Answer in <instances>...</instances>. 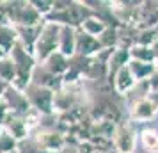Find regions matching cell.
Masks as SVG:
<instances>
[{"instance_id":"7402d4cb","label":"cell","mask_w":158,"mask_h":153,"mask_svg":"<svg viewBox=\"0 0 158 153\" xmlns=\"http://www.w3.org/2000/svg\"><path fill=\"white\" fill-rule=\"evenodd\" d=\"M148 84H149L151 93H155V91H158V64H156V70H155V73L151 75V79L148 80Z\"/></svg>"},{"instance_id":"ac0fdd59","label":"cell","mask_w":158,"mask_h":153,"mask_svg":"<svg viewBox=\"0 0 158 153\" xmlns=\"http://www.w3.org/2000/svg\"><path fill=\"white\" fill-rule=\"evenodd\" d=\"M130 57L133 61H144V62H156L155 53L151 46H144V45H135L130 48Z\"/></svg>"},{"instance_id":"44dd1931","label":"cell","mask_w":158,"mask_h":153,"mask_svg":"<svg viewBox=\"0 0 158 153\" xmlns=\"http://www.w3.org/2000/svg\"><path fill=\"white\" fill-rule=\"evenodd\" d=\"M9 23V15H7V6L6 2H0V25H7ZM11 25V23H9Z\"/></svg>"},{"instance_id":"3957f363","label":"cell","mask_w":158,"mask_h":153,"mask_svg":"<svg viewBox=\"0 0 158 153\" xmlns=\"http://www.w3.org/2000/svg\"><path fill=\"white\" fill-rule=\"evenodd\" d=\"M112 144H114L115 153H135L137 132L130 121L117 123L114 135H112Z\"/></svg>"},{"instance_id":"ba28073f","label":"cell","mask_w":158,"mask_h":153,"mask_svg":"<svg viewBox=\"0 0 158 153\" xmlns=\"http://www.w3.org/2000/svg\"><path fill=\"white\" fill-rule=\"evenodd\" d=\"M130 50L128 48H121V46H115L114 50L110 52V55H108V62H107V82H112L117 71L123 70L124 66H128L130 62Z\"/></svg>"},{"instance_id":"8992f818","label":"cell","mask_w":158,"mask_h":153,"mask_svg":"<svg viewBox=\"0 0 158 153\" xmlns=\"http://www.w3.org/2000/svg\"><path fill=\"white\" fill-rule=\"evenodd\" d=\"M2 100H4L6 105H7L9 112L27 114V112L32 109L30 103H29V100H27V96H25V93L20 91V89L13 87V86H9V87L6 89V93H4V96H2Z\"/></svg>"},{"instance_id":"cb8c5ba5","label":"cell","mask_w":158,"mask_h":153,"mask_svg":"<svg viewBox=\"0 0 158 153\" xmlns=\"http://www.w3.org/2000/svg\"><path fill=\"white\" fill-rule=\"evenodd\" d=\"M7 87H9V84H7V82H4L2 79H0V98L4 96V93H6V89H7Z\"/></svg>"},{"instance_id":"30bf717a","label":"cell","mask_w":158,"mask_h":153,"mask_svg":"<svg viewBox=\"0 0 158 153\" xmlns=\"http://www.w3.org/2000/svg\"><path fill=\"white\" fill-rule=\"evenodd\" d=\"M59 52L64 53L66 57H69V59L75 55V52H77V29H73V27H60Z\"/></svg>"},{"instance_id":"9a60e30c","label":"cell","mask_w":158,"mask_h":153,"mask_svg":"<svg viewBox=\"0 0 158 153\" xmlns=\"http://www.w3.org/2000/svg\"><path fill=\"white\" fill-rule=\"evenodd\" d=\"M0 79L4 82H7L9 86L16 79V66H15V62H13V59H11L9 53L0 57Z\"/></svg>"},{"instance_id":"d4e9b609","label":"cell","mask_w":158,"mask_h":153,"mask_svg":"<svg viewBox=\"0 0 158 153\" xmlns=\"http://www.w3.org/2000/svg\"><path fill=\"white\" fill-rule=\"evenodd\" d=\"M149 100L158 107V91H155V93H149Z\"/></svg>"},{"instance_id":"52a82bcc","label":"cell","mask_w":158,"mask_h":153,"mask_svg":"<svg viewBox=\"0 0 158 153\" xmlns=\"http://www.w3.org/2000/svg\"><path fill=\"white\" fill-rule=\"evenodd\" d=\"M100 52H103L98 37L89 36L84 30L77 29V52L75 55H82V57H94Z\"/></svg>"},{"instance_id":"d6986e66","label":"cell","mask_w":158,"mask_h":153,"mask_svg":"<svg viewBox=\"0 0 158 153\" xmlns=\"http://www.w3.org/2000/svg\"><path fill=\"white\" fill-rule=\"evenodd\" d=\"M158 41V30L156 27L151 29H139V36H137V45H144V46H153Z\"/></svg>"},{"instance_id":"484cf974","label":"cell","mask_w":158,"mask_h":153,"mask_svg":"<svg viewBox=\"0 0 158 153\" xmlns=\"http://www.w3.org/2000/svg\"><path fill=\"white\" fill-rule=\"evenodd\" d=\"M2 55H6V53H4V52H2V50H0V57H2Z\"/></svg>"},{"instance_id":"4316f807","label":"cell","mask_w":158,"mask_h":153,"mask_svg":"<svg viewBox=\"0 0 158 153\" xmlns=\"http://www.w3.org/2000/svg\"><path fill=\"white\" fill-rule=\"evenodd\" d=\"M13 153H20V151H18V150H16V151H13Z\"/></svg>"},{"instance_id":"603a6c76","label":"cell","mask_w":158,"mask_h":153,"mask_svg":"<svg viewBox=\"0 0 158 153\" xmlns=\"http://www.w3.org/2000/svg\"><path fill=\"white\" fill-rule=\"evenodd\" d=\"M9 114V109H7V105L4 103V100L0 98V126H2V123L6 121V117H7Z\"/></svg>"},{"instance_id":"277c9868","label":"cell","mask_w":158,"mask_h":153,"mask_svg":"<svg viewBox=\"0 0 158 153\" xmlns=\"http://www.w3.org/2000/svg\"><path fill=\"white\" fill-rule=\"evenodd\" d=\"M158 107L148 98H142V100H137L135 103H131L128 107V116L130 121H137V123H148L153 117L156 116Z\"/></svg>"},{"instance_id":"2e32d148","label":"cell","mask_w":158,"mask_h":153,"mask_svg":"<svg viewBox=\"0 0 158 153\" xmlns=\"http://www.w3.org/2000/svg\"><path fill=\"white\" fill-rule=\"evenodd\" d=\"M140 144L148 153H158V130L144 128L140 132Z\"/></svg>"},{"instance_id":"9c48e42d","label":"cell","mask_w":158,"mask_h":153,"mask_svg":"<svg viewBox=\"0 0 158 153\" xmlns=\"http://www.w3.org/2000/svg\"><path fill=\"white\" fill-rule=\"evenodd\" d=\"M108 84L112 86V89H114L117 95L124 98V96L137 86V80L133 79V75H131L128 66H124L123 70L117 71V75H115L114 79H112V82H108Z\"/></svg>"},{"instance_id":"5bb4252c","label":"cell","mask_w":158,"mask_h":153,"mask_svg":"<svg viewBox=\"0 0 158 153\" xmlns=\"http://www.w3.org/2000/svg\"><path fill=\"white\" fill-rule=\"evenodd\" d=\"M105 29H107V23L103 22L101 18H98L96 15H93L91 18H87L85 22L82 23V27H80V30H84L85 34L94 36V37H100L105 32Z\"/></svg>"},{"instance_id":"4fadbf2b","label":"cell","mask_w":158,"mask_h":153,"mask_svg":"<svg viewBox=\"0 0 158 153\" xmlns=\"http://www.w3.org/2000/svg\"><path fill=\"white\" fill-rule=\"evenodd\" d=\"M18 43V32L13 25H0V50L4 53H9L13 46Z\"/></svg>"},{"instance_id":"8fae6325","label":"cell","mask_w":158,"mask_h":153,"mask_svg":"<svg viewBox=\"0 0 158 153\" xmlns=\"http://www.w3.org/2000/svg\"><path fill=\"white\" fill-rule=\"evenodd\" d=\"M43 66L50 73H53L55 77H64L66 73H68V70H69V57H66L64 53H60L57 50L44 61Z\"/></svg>"},{"instance_id":"e0dca14e","label":"cell","mask_w":158,"mask_h":153,"mask_svg":"<svg viewBox=\"0 0 158 153\" xmlns=\"http://www.w3.org/2000/svg\"><path fill=\"white\" fill-rule=\"evenodd\" d=\"M103 50H112L119 45V29L117 27H107L105 32L98 37Z\"/></svg>"},{"instance_id":"83f0119b","label":"cell","mask_w":158,"mask_h":153,"mask_svg":"<svg viewBox=\"0 0 158 153\" xmlns=\"http://www.w3.org/2000/svg\"><path fill=\"white\" fill-rule=\"evenodd\" d=\"M0 130H2V126H0Z\"/></svg>"},{"instance_id":"6da1fadb","label":"cell","mask_w":158,"mask_h":153,"mask_svg":"<svg viewBox=\"0 0 158 153\" xmlns=\"http://www.w3.org/2000/svg\"><path fill=\"white\" fill-rule=\"evenodd\" d=\"M59 36H60V25L44 20L34 46V59L39 64H43L53 52L59 50Z\"/></svg>"},{"instance_id":"ffe728a7","label":"cell","mask_w":158,"mask_h":153,"mask_svg":"<svg viewBox=\"0 0 158 153\" xmlns=\"http://www.w3.org/2000/svg\"><path fill=\"white\" fill-rule=\"evenodd\" d=\"M16 150H18V141L2 128L0 130V153H13Z\"/></svg>"},{"instance_id":"7a4b0ae2","label":"cell","mask_w":158,"mask_h":153,"mask_svg":"<svg viewBox=\"0 0 158 153\" xmlns=\"http://www.w3.org/2000/svg\"><path fill=\"white\" fill-rule=\"evenodd\" d=\"M23 93H25V96H27V100H29L32 109L39 110L43 116L53 114V96H55V91L30 82V86Z\"/></svg>"},{"instance_id":"5b68a950","label":"cell","mask_w":158,"mask_h":153,"mask_svg":"<svg viewBox=\"0 0 158 153\" xmlns=\"http://www.w3.org/2000/svg\"><path fill=\"white\" fill-rule=\"evenodd\" d=\"M2 128H4L6 132H9L18 142H22V141H25V139H29V135H30L29 126H27V123H25V114L9 112L7 117H6V121L2 123Z\"/></svg>"},{"instance_id":"7c38bea8","label":"cell","mask_w":158,"mask_h":153,"mask_svg":"<svg viewBox=\"0 0 158 153\" xmlns=\"http://www.w3.org/2000/svg\"><path fill=\"white\" fill-rule=\"evenodd\" d=\"M128 68L137 82H148L151 79V75L155 73V70H156V62H144V61L130 59Z\"/></svg>"}]
</instances>
